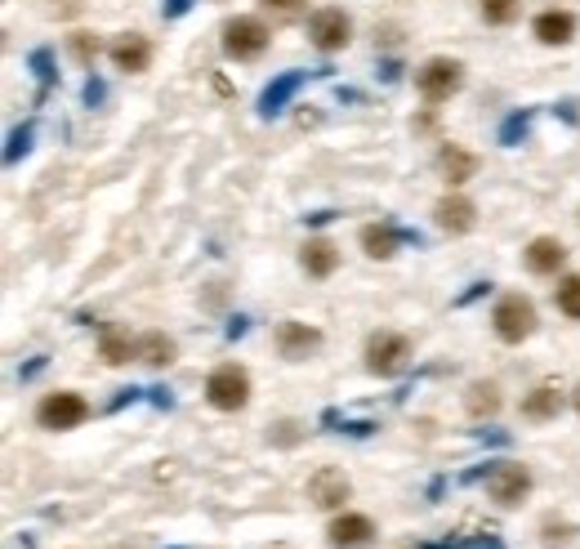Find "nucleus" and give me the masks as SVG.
<instances>
[{
  "instance_id": "obj_1",
  "label": "nucleus",
  "mask_w": 580,
  "mask_h": 549,
  "mask_svg": "<svg viewBox=\"0 0 580 549\" xmlns=\"http://www.w3.org/2000/svg\"><path fill=\"white\" fill-rule=\"evenodd\" d=\"M206 402H210L214 411H241V407L250 402V371L237 367V362L214 367L210 380H206Z\"/></svg>"
},
{
  "instance_id": "obj_2",
  "label": "nucleus",
  "mask_w": 580,
  "mask_h": 549,
  "mask_svg": "<svg viewBox=\"0 0 580 549\" xmlns=\"http://www.w3.org/2000/svg\"><path fill=\"white\" fill-rule=\"evenodd\" d=\"M223 54L228 59H237V63H250V59H259L263 50H268V28H263V19H250V14H237V19H228L223 23Z\"/></svg>"
},
{
  "instance_id": "obj_3",
  "label": "nucleus",
  "mask_w": 580,
  "mask_h": 549,
  "mask_svg": "<svg viewBox=\"0 0 580 549\" xmlns=\"http://www.w3.org/2000/svg\"><path fill=\"white\" fill-rule=\"evenodd\" d=\"M460 86H464V63L460 59H429L416 72V90L424 94V103H447Z\"/></svg>"
},
{
  "instance_id": "obj_4",
  "label": "nucleus",
  "mask_w": 580,
  "mask_h": 549,
  "mask_svg": "<svg viewBox=\"0 0 580 549\" xmlns=\"http://www.w3.org/2000/svg\"><path fill=\"white\" fill-rule=\"evenodd\" d=\"M491 327H496V336H500L504 345H522V340L536 331V305H531L527 296H504V300H496V309H491Z\"/></svg>"
},
{
  "instance_id": "obj_5",
  "label": "nucleus",
  "mask_w": 580,
  "mask_h": 549,
  "mask_svg": "<svg viewBox=\"0 0 580 549\" xmlns=\"http://www.w3.org/2000/svg\"><path fill=\"white\" fill-rule=\"evenodd\" d=\"M362 358H367L371 376H398L407 367V358H411V340L398 336V331H371Z\"/></svg>"
},
{
  "instance_id": "obj_6",
  "label": "nucleus",
  "mask_w": 580,
  "mask_h": 549,
  "mask_svg": "<svg viewBox=\"0 0 580 549\" xmlns=\"http://www.w3.org/2000/svg\"><path fill=\"white\" fill-rule=\"evenodd\" d=\"M90 420V402L81 398V393H68V389H59V393H46L41 398V407H37V425L41 429H77V425H86Z\"/></svg>"
},
{
  "instance_id": "obj_7",
  "label": "nucleus",
  "mask_w": 580,
  "mask_h": 549,
  "mask_svg": "<svg viewBox=\"0 0 580 549\" xmlns=\"http://www.w3.org/2000/svg\"><path fill=\"white\" fill-rule=\"evenodd\" d=\"M309 41H313L322 54H336V50H344V46L353 41V19H349L344 10H336V6H327V10H318V14L309 19Z\"/></svg>"
},
{
  "instance_id": "obj_8",
  "label": "nucleus",
  "mask_w": 580,
  "mask_h": 549,
  "mask_svg": "<svg viewBox=\"0 0 580 549\" xmlns=\"http://www.w3.org/2000/svg\"><path fill=\"white\" fill-rule=\"evenodd\" d=\"M527 491H531V473H527V465H518V460H500V465L487 469V496H491L496 505H518Z\"/></svg>"
},
{
  "instance_id": "obj_9",
  "label": "nucleus",
  "mask_w": 580,
  "mask_h": 549,
  "mask_svg": "<svg viewBox=\"0 0 580 549\" xmlns=\"http://www.w3.org/2000/svg\"><path fill=\"white\" fill-rule=\"evenodd\" d=\"M272 345H277V353H281L286 362H304L309 353L322 349V331L309 327V322H281L277 336H272Z\"/></svg>"
},
{
  "instance_id": "obj_10",
  "label": "nucleus",
  "mask_w": 580,
  "mask_h": 549,
  "mask_svg": "<svg viewBox=\"0 0 580 549\" xmlns=\"http://www.w3.org/2000/svg\"><path fill=\"white\" fill-rule=\"evenodd\" d=\"M327 540H331V549H371L376 522H371L367 513H340V518L327 527Z\"/></svg>"
},
{
  "instance_id": "obj_11",
  "label": "nucleus",
  "mask_w": 580,
  "mask_h": 549,
  "mask_svg": "<svg viewBox=\"0 0 580 549\" xmlns=\"http://www.w3.org/2000/svg\"><path fill=\"white\" fill-rule=\"evenodd\" d=\"M108 59L117 63V72H148V63H152V41L143 37V32H126V37H117L112 46H108Z\"/></svg>"
},
{
  "instance_id": "obj_12",
  "label": "nucleus",
  "mask_w": 580,
  "mask_h": 549,
  "mask_svg": "<svg viewBox=\"0 0 580 549\" xmlns=\"http://www.w3.org/2000/svg\"><path fill=\"white\" fill-rule=\"evenodd\" d=\"M358 241H362V250H367L371 259H393L402 241H420V237L407 232V228H393V223H367V228L358 232Z\"/></svg>"
},
{
  "instance_id": "obj_13",
  "label": "nucleus",
  "mask_w": 580,
  "mask_h": 549,
  "mask_svg": "<svg viewBox=\"0 0 580 549\" xmlns=\"http://www.w3.org/2000/svg\"><path fill=\"white\" fill-rule=\"evenodd\" d=\"M433 219H438L442 232L464 237V232H473V223H478V206H473L469 197H442V201L433 206Z\"/></svg>"
},
{
  "instance_id": "obj_14",
  "label": "nucleus",
  "mask_w": 580,
  "mask_h": 549,
  "mask_svg": "<svg viewBox=\"0 0 580 549\" xmlns=\"http://www.w3.org/2000/svg\"><path fill=\"white\" fill-rule=\"evenodd\" d=\"M349 491H353L349 478H344L340 469H331V465L309 478V500H313L318 509H340V505L349 500Z\"/></svg>"
},
{
  "instance_id": "obj_15",
  "label": "nucleus",
  "mask_w": 580,
  "mask_h": 549,
  "mask_svg": "<svg viewBox=\"0 0 580 549\" xmlns=\"http://www.w3.org/2000/svg\"><path fill=\"white\" fill-rule=\"evenodd\" d=\"M567 259V246L558 237H531L527 250H522V263L536 272V278H549V272H558Z\"/></svg>"
},
{
  "instance_id": "obj_16",
  "label": "nucleus",
  "mask_w": 580,
  "mask_h": 549,
  "mask_svg": "<svg viewBox=\"0 0 580 549\" xmlns=\"http://www.w3.org/2000/svg\"><path fill=\"white\" fill-rule=\"evenodd\" d=\"M304 81H309V72H281L277 81H268V86H263V94H259V112H263V117H277L290 99L300 94V86H304Z\"/></svg>"
},
{
  "instance_id": "obj_17",
  "label": "nucleus",
  "mask_w": 580,
  "mask_h": 549,
  "mask_svg": "<svg viewBox=\"0 0 580 549\" xmlns=\"http://www.w3.org/2000/svg\"><path fill=\"white\" fill-rule=\"evenodd\" d=\"M300 268L309 272V278H331V272L340 268V250H336V241H327V237H309L304 250H300Z\"/></svg>"
},
{
  "instance_id": "obj_18",
  "label": "nucleus",
  "mask_w": 580,
  "mask_h": 549,
  "mask_svg": "<svg viewBox=\"0 0 580 549\" xmlns=\"http://www.w3.org/2000/svg\"><path fill=\"white\" fill-rule=\"evenodd\" d=\"M531 32H536L540 46H567L576 37V14L571 10H544V14H536Z\"/></svg>"
},
{
  "instance_id": "obj_19",
  "label": "nucleus",
  "mask_w": 580,
  "mask_h": 549,
  "mask_svg": "<svg viewBox=\"0 0 580 549\" xmlns=\"http://www.w3.org/2000/svg\"><path fill=\"white\" fill-rule=\"evenodd\" d=\"M567 407V398H562V389L558 385H536L527 398H522V420H536V425H544V420H558V411Z\"/></svg>"
},
{
  "instance_id": "obj_20",
  "label": "nucleus",
  "mask_w": 580,
  "mask_h": 549,
  "mask_svg": "<svg viewBox=\"0 0 580 549\" xmlns=\"http://www.w3.org/2000/svg\"><path fill=\"white\" fill-rule=\"evenodd\" d=\"M438 166H442L447 183H469V179H473V170H478V157H473V152H464V148H456V143H442Z\"/></svg>"
},
{
  "instance_id": "obj_21",
  "label": "nucleus",
  "mask_w": 580,
  "mask_h": 549,
  "mask_svg": "<svg viewBox=\"0 0 580 549\" xmlns=\"http://www.w3.org/2000/svg\"><path fill=\"white\" fill-rule=\"evenodd\" d=\"M174 340L166 336V331H148V336H139V362H148L152 371H166L170 362H174Z\"/></svg>"
},
{
  "instance_id": "obj_22",
  "label": "nucleus",
  "mask_w": 580,
  "mask_h": 549,
  "mask_svg": "<svg viewBox=\"0 0 580 549\" xmlns=\"http://www.w3.org/2000/svg\"><path fill=\"white\" fill-rule=\"evenodd\" d=\"M464 411H469L473 420H487V416H496V411H500V389H496L491 380H478V385H469V393H464Z\"/></svg>"
},
{
  "instance_id": "obj_23",
  "label": "nucleus",
  "mask_w": 580,
  "mask_h": 549,
  "mask_svg": "<svg viewBox=\"0 0 580 549\" xmlns=\"http://www.w3.org/2000/svg\"><path fill=\"white\" fill-rule=\"evenodd\" d=\"M99 353H103V362L121 367V362L139 358V340H130L126 331H103V340H99Z\"/></svg>"
},
{
  "instance_id": "obj_24",
  "label": "nucleus",
  "mask_w": 580,
  "mask_h": 549,
  "mask_svg": "<svg viewBox=\"0 0 580 549\" xmlns=\"http://www.w3.org/2000/svg\"><path fill=\"white\" fill-rule=\"evenodd\" d=\"M553 305H558L562 318L580 322V272H567V278L553 287Z\"/></svg>"
},
{
  "instance_id": "obj_25",
  "label": "nucleus",
  "mask_w": 580,
  "mask_h": 549,
  "mask_svg": "<svg viewBox=\"0 0 580 549\" xmlns=\"http://www.w3.org/2000/svg\"><path fill=\"white\" fill-rule=\"evenodd\" d=\"M478 14H482L491 28H509V23L522 14V0H478Z\"/></svg>"
},
{
  "instance_id": "obj_26",
  "label": "nucleus",
  "mask_w": 580,
  "mask_h": 549,
  "mask_svg": "<svg viewBox=\"0 0 580 549\" xmlns=\"http://www.w3.org/2000/svg\"><path fill=\"white\" fill-rule=\"evenodd\" d=\"M68 46H72L77 63H86V68H90V63L99 59V41H94L90 32H72V37H68Z\"/></svg>"
},
{
  "instance_id": "obj_27",
  "label": "nucleus",
  "mask_w": 580,
  "mask_h": 549,
  "mask_svg": "<svg viewBox=\"0 0 580 549\" xmlns=\"http://www.w3.org/2000/svg\"><path fill=\"white\" fill-rule=\"evenodd\" d=\"M309 0H263V10L277 14V19H300Z\"/></svg>"
},
{
  "instance_id": "obj_28",
  "label": "nucleus",
  "mask_w": 580,
  "mask_h": 549,
  "mask_svg": "<svg viewBox=\"0 0 580 549\" xmlns=\"http://www.w3.org/2000/svg\"><path fill=\"white\" fill-rule=\"evenodd\" d=\"M268 442H277V447H296V442H300V425H296V420H281V425L268 433Z\"/></svg>"
},
{
  "instance_id": "obj_29",
  "label": "nucleus",
  "mask_w": 580,
  "mask_h": 549,
  "mask_svg": "<svg viewBox=\"0 0 580 549\" xmlns=\"http://www.w3.org/2000/svg\"><path fill=\"white\" fill-rule=\"evenodd\" d=\"M527 134V112H513L504 126H500V143H518Z\"/></svg>"
},
{
  "instance_id": "obj_30",
  "label": "nucleus",
  "mask_w": 580,
  "mask_h": 549,
  "mask_svg": "<svg viewBox=\"0 0 580 549\" xmlns=\"http://www.w3.org/2000/svg\"><path fill=\"white\" fill-rule=\"evenodd\" d=\"M32 148V126H23V130H14L10 134V148H6V161H19L23 152Z\"/></svg>"
},
{
  "instance_id": "obj_31",
  "label": "nucleus",
  "mask_w": 580,
  "mask_h": 549,
  "mask_svg": "<svg viewBox=\"0 0 580 549\" xmlns=\"http://www.w3.org/2000/svg\"><path fill=\"white\" fill-rule=\"evenodd\" d=\"M32 72H37V77H41L46 86L54 81V68H50V50H37V54H32Z\"/></svg>"
},
{
  "instance_id": "obj_32",
  "label": "nucleus",
  "mask_w": 580,
  "mask_h": 549,
  "mask_svg": "<svg viewBox=\"0 0 580 549\" xmlns=\"http://www.w3.org/2000/svg\"><path fill=\"white\" fill-rule=\"evenodd\" d=\"M188 10H192V0H166V6H161L166 19H179V14H188Z\"/></svg>"
},
{
  "instance_id": "obj_33",
  "label": "nucleus",
  "mask_w": 580,
  "mask_h": 549,
  "mask_svg": "<svg viewBox=\"0 0 580 549\" xmlns=\"http://www.w3.org/2000/svg\"><path fill=\"white\" fill-rule=\"evenodd\" d=\"M103 94H108V90H103V81H94V77H90V81H86V103L94 108V103H103Z\"/></svg>"
},
{
  "instance_id": "obj_34",
  "label": "nucleus",
  "mask_w": 580,
  "mask_h": 549,
  "mask_svg": "<svg viewBox=\"0 0 580 549\" xmlns=\"http://www.w3.org/2000/svg\"><path fill=\"white\" fill-rule=\"evenodd\" d=\"M246 327H250V318H232V322H228V340H237V336H246Z\"/></svg>"
},
{
  "instance_id": "obj_35",
  "label": "nucleus",
  "mask_w": 580,
  "mask_h": 549,
  "mask_svg": "<svg viewBox=\"0 0 580 549\" xmlns=\"http://www.w3.org/2000/svg\"><path fill=\"white\" fill-rule=\"evenodd\" d=\"M571 402H576V416H580V385H576V393H571Z\"/></svg>"
}]
</instances>
